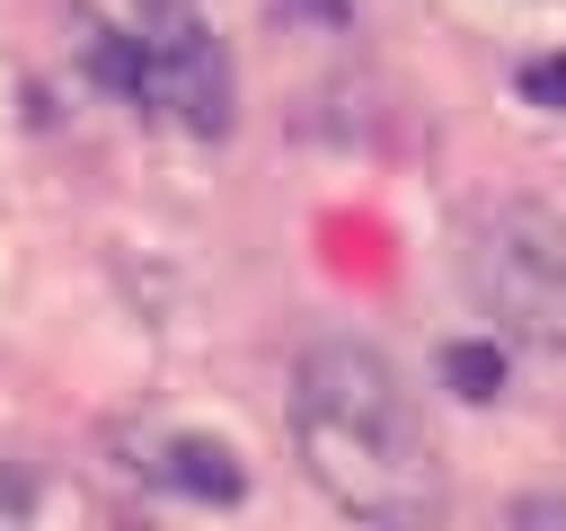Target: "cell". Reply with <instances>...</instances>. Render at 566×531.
Listing matches in <instances>:
<instances>
[{"label":"cell","instance_id":"1","mask_svg":"<svg viewBox=\"0 0 566 531\" xmlns=\"http://www.w3.org/2000/svg\"><path fill=\"white\" fill-rule=\"evenodd\" d=\"M292 442H301L310 478L363 522H424L442 504V469H433V434H424L416 389L398 381L389 354H371L354 336H327L301 354Z\"/></svg>","mask_w":566,"mask_h":531},{"label":"cell","instance_id":"2","mask_svg":"<svg viewBox=\"0 0 566 531\" xmlns=\"http://www.w3.org/2000/svg\"><path fill=\"white\" fill-rule=\"evenodd\" d=\"M469 283H478V301L522 345H539L548 363H566V230L548 212H531V204L486 212L478 239H469Z\"/></svg>","mask_w":566,"mask_h":531},{"label":"cell","instance_id":"3","mask_svg":"<svg viewBox=\"0 0 566 531\" xmlns=\"http://www.w3.org/2000/svg\"><path fill=\"white\" fill-rule=\"evenodd\" d=\"M124 97H142L150 115H168L186 133H230V106H239L221 35L195 18H159L150 35H133V88Z\"/></svg>","mask_w":566,"mask_h":531},{"label":"cell","instance_id":"4","mask_svg":"<svg viewBox=\"0 0 566 531\" xmlns=\"http://www.w3.org/2000/svg\"><path fill=\"white\" fill-rule=\"evenodd\" d=\"M142 469H150L159 487L195 496V504H239V496H248V469H239V451H230V442H212V434H159Z\"/></svg>","mask_w":566,"mask_h":531},{"label":"cell","instance_id":"5","mask_svg":"<svg viewBox=\"0 0 566 531\" xmlns=\"http://www.w3.org/2000/svg\"><path fill=\"white\" fill-rule=\"evenodd\" d=\"M442 381H451L460 398H495V389H504V354H495V345H442Z\"/></svg>","mask_w":566,"mask_h":531},{"label":"cell","instance_id":"6","mask_svg":"<svg viewBox=\"0 0 566 531\" xmlns=\"http://www.w3.org/2000/svg\"><path fill=\"white\" fill-rule=\"evenodd\" d=\"M522 97L566 115V53H539V62H522Z\"/></svg>","mask_w":566,"mask_h":531}]
</instances>
